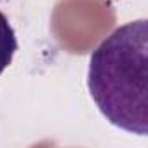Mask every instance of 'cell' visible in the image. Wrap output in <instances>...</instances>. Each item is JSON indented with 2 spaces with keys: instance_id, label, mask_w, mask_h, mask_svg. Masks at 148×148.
Here are the masks:
<instances>
[{
  "instance_id": "1",
  "label": "cell",
  "mask_w": 148,
  "mask_h": 148,
  "mask_svg": "<svg viewBox=\"0 0 148 148\" xmlns=\"http://www.w3.org/2000/svg\"><path fill=\"white\" fill-rule=\"evenodd\" d=\"M89 92L103 117L131 134H148V21L119 26L91 54Z\"/></svg>"
},
{
  "instance_id": "2",
  "label": "cell",
  "mask_w": 148,
  "mask_h": 148,
  "mask_svg": "<svg viewBox=\"0 0 148 148\" xmlns=\"http://www.w3.org/2000/svg\"><path fill=\"white\" fill-rule=\"evenodd\" d=\"M16 51H18V40L14 28L11 26L5 14L0 11V75L11 64Z\"/></svg>"
}]
</instances>
